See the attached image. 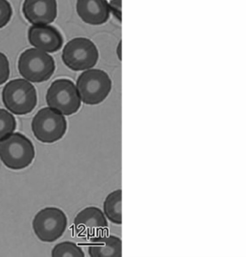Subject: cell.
<instances>
[{
	"label": "cell",
	"mask_w": 246,
	"mask_h": 257,
	"mask_svg": "<svg viewBox=\"0 0 246 257\" xmlns=\"http://www.w3.org/2000/svg\"><path fill=\"white\" fill-rule=\"evenodd\" d=\"M35 158L33 143L22 133H12L0 141V159L15 171L29 167Z\"/></svg>",
	"instance_id": "obj_1"
},
{
	"label": "cell",
	"mask_w": 246,
	"mask_h": 257,
	"mask_svg": "<svg viewBox=\"0 0 246 257\" xmlns=\"http://www.w3.org/2000/svg\"><path fill=\"white\" fill-rule=\"evenodd\" d=\"M2 101L5 108L14 115H27L37 106V91L31 82L22 78L14 79L5 85L2 91Z\"/></svg>",
	"instance_id": "obj_2"
},
{
	"label": "cell",
	"mask_w": 246,
	"mask_h": 257,
	"mask_svg": "<svg viewBox=\"0 0 246 257\" xmlns=\"http://www.w3.org/2000/svg\"><path fill=\"white\" fill-rule=\"evenodd\" d=\"M76 88L85 104L97 105L103 102L111 93L112 80L104 70L90 69L80 74Z\"/></svg>",
	"instance_id": "obj_3"
},
{
	"label": "cell",
	"mask_w": 246,
	"mask_h": 257,
	"mask_svg": "<svg viewBox=\"0 0 246 257\" xmlns=\"http://www.w3.org/2000/svg\"><path fill=\"white\" fill-rule=\"evenodd\" d=\"M18 67L24 79L32 83L47 81L56 69L53 57L35 47L26 49L21 54Z\"/></svg>",
	"instance_id": "obj_4"
},
{
	"label": "cell",
	"mask_w": 246,
	"mask_h": 257,
	"mask_svg": "<svg viewBox=\"0 0 246 257\" xmlns=\"http://www.w3.org/2000/svg\"><path fill=\"white\" fill-rule=\"evenodd\" d=\"M46 99L49 108L64 116H71L77 113L82 102L76 85L67 78L52 82L47 90Z\"/></svg>",
	"instance_id": "obj_5"
},
{
	"label": "cell",
	"mask_w": 246,
	"mask_h": 257,
	"mask_svg": "<svg viewBox=\"0 0 246 257\" xmlns=\"http://www.w3.org/2000/svg\"><path fill=\"white\" fill-rule=\"evenodd\" d=\"M64 64L74 71L90 70L97 64L99 53L96 46L87 38H74L63 48Z\"/></svg>",
	"instance_id": "obj_6"
},
{
	"label": "cell",
	"mask_w": 246,
	"mask_h": 257,
	"mask_svg": "<svg viewBox=\"0 0 246 257\" xmlns=\"http://www.w3.org/2000/svg\"><path fill=\"white\" fill-rule=\"evenodd\" d=\"M68 129V122L64 115L46 107L41 109L32 120V131L37 140L52 144L61 140Z\"/></svg>",
	"instance_id": "obj_7"
},
{
	"label": "cell",
	"mask_w": 246,
	"mask_h": 257,
	"mask_svg": "<svg viewBox=\"0 0 246 257\" xmlns=\"http://www.w3.org/2000/svg\"><path fill=\"white\" fill-rule=\"evenodd\" d=\"M68 218L64 211L56 207H47L37 213L33 220L36 236L43 242L51 243L65 233Z\"/></svg>",
	"instance_id": "obj_8"
},
{
	"label": "cell",
	"mask_w": 246,
	"mask_h": 257,
	"mask_svg": "<svg viewBox=\"0 0 246 257\" xmlns=\"http://www.w3.org/2000/svg\"><path fill=\"white\" fill-rule=\"evenodd\" d=\"M74 228L78 236L96 239L104 236L108 222L103 212L97 207H87L80 211L74 219Z\"/></svg>",
	"instance_id": "obj_9"
},
{
	"label": "cell",
	"mask_w": 246,
	"mask_h": 257,
	"mask_svg": "<svg viewBox=\"0 0 246 257\" xmlns=\"http://www.w3.org/2000/svg\"><path fill=\"white\" fill-rule=\"evenodd\" d=\"M28 41L32 47L47 53L59 51L64 45V38L52 25H32L28 30Z\"/></svg>",
	"instance_id": "obj_10"
},
{
	"label": "cell",
	"mask_w": 246,
	"mask_h": 257,
	"mask_svg": "<svg viewBox=\"0 0 246 257\" xmlns=\"http://www.w3.org/2000/svg\"><path fill=\"white\" fill-rule=\"evenodd\" d=\"M24 18L32 25L52 24L57 18V0H24Z\"/></svg>",
	"instance_id": "obj_11"
},
{
	"label": "cell",
	"mask_w": 246,
	"mask_h": 257,
	"mask_svg": "<svg viewBox=\"0 0 246 257\" xmlns=\"http://www.w3.org/2000/svg\"><path fill=\"white\" fill-rule=\"evenodd\" d=\"M76 11L85 24L101 25L110 19L107 0H77Z\"/></svg>",
	"instance_id": "obj_12"
},
{
	"label": "cell",
	"mask_w": 246,
	"mask_h": 257,
	"mask_svg": "<svg viewBox=\"0 0 246 257\" xmlns=\"http://www.w3.org/2000/svg\"><path fill=\"white\" fill-rule=\"evenodd\" d=\"M89 254L91 257H121V240L114 235L100 236L89 246Z\"/></svg>",
	"instance_id": "obj_13"
},
{
	"label": "cell",
	"mask_w": 246,
	"mask_h": 257,
	"mask_svg": "<svg viewBox=\"0 0 246 257\" xmlns=\"http://www.w3.org/2000/svg\"><path fill=\"white\" fill-rule=\"evenodd\" d=\"M104 215L108 220L116 224H121V190L118 189L107 196L103 204Z\"/></svg>",
	"instance_id": "obj_14"
},
{
	"label": "cell",
	"mask_w": 246,
	"mask_h": 257,
	"mask_svg": "<svg viewBox=\"0 0 246 257\" xmlns=\"http://www.w3.org/2000/svg\"><path fill=\"white\" fill-rule=\"evenodd\" d=\"M53 257H84V251L79 245L72 242H63L55 245L51 251Z\"/></svg>",
	"instance_id": "obj_15"
},
{
	"label": "cell",
	"mask_w": 246,
	"mask_h": 257,
	"mask_svg": "<svg viewBox=\"0 0 246 257\" xmlns=\"http://www.w3.org/2000/svg\"><path fill=\"white\" fill-rule=\"evenodd\" d=\"M17 127V120L12 113L5 109H0V141L14 133Z\"/></svg>",
	"instance_id": "obj_16"
},
{
	"label": "cell",
	"mask_w": 246,
	"mask_h": 257,
	"mask_svg": "<svg viewBox=\"0 0 246 257\" xmlns=\"http://www.w3.org/2000/svg\"><path fill=\"white\" fill-rule=\"evenodd\" d=\"M13 16V9L8 0H0V29L10 23Z\"/></svg>",
	"instance_id": "obj_17"
},
{
	"label": "cell",
	"mask_w": 246,
	"mask_h": 257,
	"mask_svg": "<svg viewBox=\"0 0 246 257\" xmlns=\"http://www.w3.org/2000/svg\"><path fill=\"white\" fill-rule=\"evenodd\" d=\"M10 66L9 61L5 54L0 52V85L4 84L9 79Z\"/></svg>",
	"instance_id": "obj_18"
},
{
	"label": "cell",
	"mask_w": 246,
	"mask_h": 257,
	"mask_svg": "<svg viewBox=\"0 0 246 257\" xmlns=\"http://www.w3.org/2000/svg\"><path fill=\"white\" fill-rule=\"evenodd\" d=\"M110 11L113 12L114 16L118 20V22H121V0H110L108 2Z\"/></svg>",
	"instance_id": "obj_19"
},
{
	"label": "cell",
	"mask_w": 246,
	"mask_h": 257,
	"mask_svg": "<svg viewBox=\"0 0 246 257\" xmlns=\"http://www.w3.org/2000/svg\"><path fill=\"white\" fill-rule=\"evenodd\" d=\"M121 46H122V42L120 41V42L118 43V46H117V57H118V59H119L120 61H121V59H122V55H121V54H122V53H121V49H122V47H121Z\"/></svg>",
	"instance_id": "obj_20"
}]
</instances>
